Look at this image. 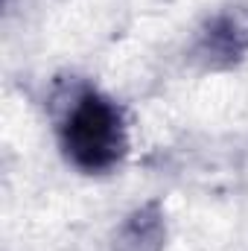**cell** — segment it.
Returning a JSON list of instances; mask_svg holds the SVG:
<instances>
[{"label": "cell", "instance_id": "cell-1", "mask_svg": "<svg viewBox=\"0 0 248 251\" xmlns=\"http://www.w3.org/2000/svg\"><path fill=\"white\" fill-rule=\"evenodd\" d=\"M59 137L64 155L85 173L111 170L125 152V126L120 108L94 91L73 97V102L64 108Z\"/></svg>", "mask_w": 248, "mask_h": 251}, {"label": "cell", "instance_id": "cell-2", "mask_svg": "<svg viewBox=\"0 0 248 251\" xmlns=\"http://www.w3.org/2000/svg\"><path fill=\"white\" fill-rule=\"evenodd\" d=\"M158 246H161V222L158 216H146V210H140L123 228L120 251H158Z\"/></svg>", "mask_w": 248, "mask_h": 251}]
</instances>
